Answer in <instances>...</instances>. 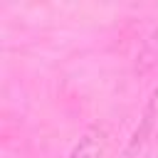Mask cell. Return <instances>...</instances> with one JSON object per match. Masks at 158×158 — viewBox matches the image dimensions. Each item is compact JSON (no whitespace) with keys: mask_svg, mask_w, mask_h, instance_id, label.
Here are the masks:
<instances>
[{"mask_svg":"<svg viewBox=\"0 0 158 158\" xmlns=\"http://www.w3.org/2000/svg\"><path fill=\"white\" fill-rule=\"evenodd\" d=\"M156 106H158V91H153V96H151V101H148V106H146L141 128H136V133H133V138H131L123 158H133V156L141 151V146L146 143V138H148V133H151V128H153V121H156Z\"/></svg>","mask_w":158,"mask_h":158,"instance_id":"cell-1","label":"cell"},{"mask_svg":"<svg viewBox=\"0 0 158 158\" xmlns=\"http://www.w3.org/2000/svg\"><path fill=\"white\" fill-rule=\"evenodd\" d=\"M104 146H106L104 131H99V128H89V131L77 141V146L72 148L69 158H101Z\"/></svg>","mask_w":158,"mask_h":158,"instance_id":"cell-2","label":"cell"}]
</instances>
